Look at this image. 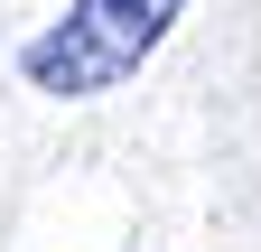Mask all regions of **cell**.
<instances>
[{
  "label": "cell",
  "instance_id": "6da1fadb",
  "mask_svg": "<svg viewBox=\"0 0 261 252\" xmlns=\"http://www.w3.org/2000/svg\"><path fill=\"white\" fill-rule=\"evenodd\" d=\"M177 19H187V0H75L56 28H38L19 47V75L38 93H56V103H93V93L140 75L168 47Z\"/></svg>",
  "mask_w": 261,
  "mask_h": 252
}]
</instances>
